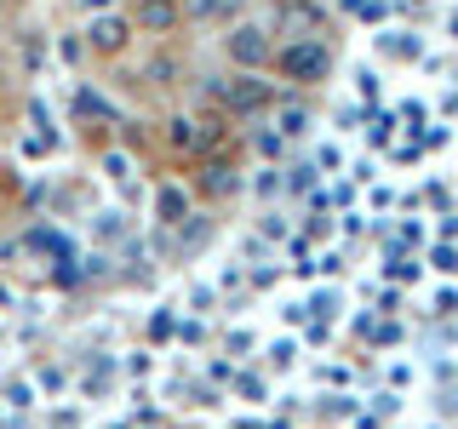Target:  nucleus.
Returning a JSON list of instances; mask_svg holds the SVG:
<instances>
[{"label":"nucleus","instance_id":"1","mask_svg":"<svg viewBox=\"0 0 458 429\" xmlns=\"http://www.w3.org/2000/svg\"><path fill=\"white\" fill-rule=\"evenodd\" d=\"M333 63H338V52H333L327 35H293V40H276V63L269 69H276L293 92H315V86L333 80Z\"/></svg>","mask_w":458,"mask_h":429},{"label":"nucleus","instance_id":"2","mask_svg":"<svg viewBox=\"0 0 458 429\" xmlns=\"http://www.w3.org/2000/svg\"><path fill=\"white\" fill-rule=\"evenodd\" d=\"M224 114L218 109H172L166 121H161V143H166V155L172 161H200V155H212L224 143Z\"/></svg>","mask_w":458,"mask_h":429},{"label":"nucleus","instance_id":"3","mask_svg":"<svg viewBox=\"0 0 458 429\" xmlns=\"http://www.w3.org/2000/svg\"><path fill=\"white\" fill-rule=\"evenodd\" d=\"M218 52L235 75H269V63H276V29L264 18H235L218 35Z\"/></svg>","mask_w":458,"mask_h":429},{"label":"nucleus","instance_id":"4","mask_svg":"<svg viewBox=\"0 0 458 429\" xmlns=\"http://www.w3.org/2000/svg\"><path fill=\"white\" fill-rule=\"evenodd\" d=\"M207 97L224 121H264L281 92H276V80H264V75H224V80H207Z\"/></svg>","mask_w":458,"mask_h":429},{"label":"nucleus","instance_id":"5","mask_svg":"<svg viewBox=\"0 0 458 429\" xmlns=\"http://www.w3.org/2000/svg\"><path fill=\"white\" fill-rule=\"evenodd\" d=\"M183 80H195V69H190V52H178V40H166V46H155L143 63L126 75V86L143 97H172Z\"/></svg>","mask_w":458,"mask_h":429},{"label":"nucleus","instance_id":"6","mask_svg":"<svg viewBox=\"0 0 458 429\" xmlns=\"http://www.w3.org/2000/svg\"><path fill=\"white\" fill-rule=\"evenodd\" d=\"M126 23H132V35L155 40V46H166V40L183 35V18H178V0H126Z\"/></svg>","mask_w":458,"mask_h":429},{"label":"nucleus","instance_id":"7","mask_svg":"<svg viewBox=\"0 0 458 429\" xmlns=\"http://www.w3.org/2000/svg\"><path fill=\"white\" fill-rule=\"evenodd\" d=\"M132 46H138V35H132V23H126V12H98V18L86 23V52L104 57V63H121Z\"/></svg>","mask_w":458,"mask_h":429},{"label":"nucleus","instance_id":"8","mask_svg":"<svg viewBox=\"0 0 458 429\" xmlns=\"http://www.w3.org/2000/svg\"><path fill=\"white\" fill-rule=\"evenodd\" d=\"M190 189L207 195V200H229V195L241 189V172H235V161H229V155L212 149V155H200V161H195V183H190Z\"/></svg>","mask_w":458,"mask_h":429},{"label":"nucleus","instance_id":"9","mask_svg":"<svg viewBox=\"0 0 458 429\" xmlns=\"http://www.w3.org/2000/svg\"><path fill=\"white\" fill-rule=\"evenodd\" d=\"M241 6L247 0H178V18L183 29H229L241 18Z\"/></svg>","mask_w":458,"mask_h":429},{"label":"nucleus","instance_id":"10","mask_svg":"<svg viewBox=\"0 0 458 429\" xmlns=\"http://www.w3.org/2000/svg\"><path fill=\"white\" fill-rule=\"evenodd\" d=\"M269 114H276V126H281V132H276L281 143H286V138H304V132H310V121H315L304 97H276V109H269Z\"/></svg>","mask_w":458,"mask_h":429},{"label":"nucleus","instance_id":"11","mask_svg":"<svg viewBox=\"0 0 458 429\" xmlns=\"http://www.w3.org/2000/svg\"><path fill=\"white\" fill-rule=\"evenodd\" d=\"M183 212H190V189H183V183H166L161 200H155V218H161L166 229H178V223H183Z\"/></svg>","mask_w":458,"mask_h":429}]
</instances>
